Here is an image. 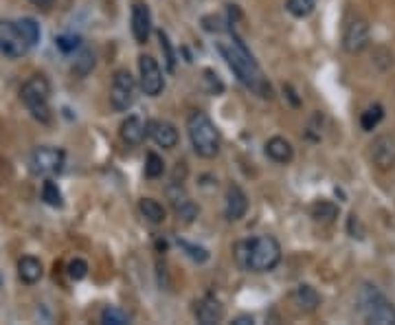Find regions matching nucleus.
Here are the masks:
<instances>
[{
	"mask_svg": "<svg viewBox=\"0 0 395 325\" xmlns=\"http://www.w3.org/2000/svg\"><path fill=\"white\" fill-rule=\"evenodd\" d=\"M220 53L224 55L226 64L233 68V73L237 75V80L244 84L246 88L255 95H260L264 99H270L272 97V91H270V84L266 82L262 68L257 66V62L253 60V55L246 51V47L241 44L237 38H233V42L229 44H220Z\"/></svg>",
	"mask_w": 395,
	"mask_h": 325,
	"instance_id": "obj_1",
	"label": "nucleus"
},
{
	"mask_svg": "<svg viewBox=\"0 0 395 325\" xmlns=\"http://www.w3.org/2000/svg\"><path fill=\"white\" fill-rule=\"evenodd\" d=\"M237 264L251 273H268L281 262V246L272 235H257L235 246Z\"/></svg>",
	"mask_w": 395,
	"mask_h": 325,
	"instance_id": "obj_2",
	"label": "nucleus"
},
{
	"mask_svg": "<svg viewBox=\"0 0 395 325\" xmlns=\"http://www.w3.org/2000/svg\"><path fill=\"white\" fill-rule=\"evenodd\" d=\"M187 132H189V141L193 145V152L202 158H216L220 154L222 139L216 123L209 119L207 112L193 110L187 116Z\"/></svg>",
	"mask_w": 395,
	"mask_h": 325,
	"instance_id": "obj_3",
	"label": "nucleus"
},
{
	"mask_svg": "<svg viewBox=\"0 0 395 325\" xmlns=\"http://www.w3.org/2000/svg\"><path fill=\"white\" fill-rule=\"evenodd\" d=\"M20 99L31 112V116L40 123H51L53 121V110H51V84L44 75H33L24 82L20 88Z\"/></svg>",
	"mask_w": 395,
	"mask_h": 325,
	"instance_id": "obj_4",
	"label": "nucleus"
},
{
	"mask_svg": "<svg viewBox=\"0 0 395 325\" xmlns=\"http://www.w3.org/2000/svg\"><path fill=\"white\" fill-rule=\"evenodd\" d=\"M362 319L375 325H395V308L375 286L364 284L358 292Z\"/></svg>",
	"mask_w": 395,
	"mask_h": 325,
	"instance_id": "obj_5",
	"label": "nucleus"
},
{
	"mask_svg": "<svg viewBox=\"0 0 395 325\" xmlns=\"http://www.w3.org/2000/svg\"><path fill=\"white\" fill-rule=\"evenodd\" d=\"M136 101V80L126 68H119L112 77L110 86V106L117 112H126L134 106Z\"/></svg>",
	"mask_w": 395,
	"mask_h": 325,
	"instance_id": "obj_6",
	"label": "nucleus"
},
{
	"mask_svg": "<svg viewBox=\"0 0 395 325\" xmlns=\"http://www.w3.org/2000/svg\"><path fill=\"white\" fill-rule=\"evenodd\" d=\"M66 162V154L59 147H51V145H42L36 147L31 154V169L38 176H53L64 169Z\"/></svg>",
	"mask_w": 395,
	"mask_h": 325,
	"instance_id": "obj_7",
	"label": "nucleus"
},
{
	"mask_svg": "<svg viewBox=\"0 0 395 325\" xmlns=\"http://www.w3.org/2000/svg\"><path fill=\"white\" fill-rule=\"evenodd\" d=\"M29 51H31V47L22 38L18 22L0 20V53L7 57H22Z\"/></svg>",
	"mask_w": 395,
	"mask_h": 325,
	"instance_id": "obj_8",
	"label": "nucleus"
},
{
	"mask_svg": "<svg viewBox=\"0 0 395 325\" xmlns=\"http://www.w3.org/2000/svg\"><path fill=\"white\" fill-rule=\"evenodd\" d=\"M139 82H141V91L147 97H158L165 88L163 82V70L158 66V62L151 55H141L139 57Z\"/></svg>",
	"mask_w": 395,
	"mask_h": 325,
	"instance_id": "obj_9",
	"label": "nucleus"
},
{
	"mask_svg": "<svg viewBox=\"0 0 395 325\" xmlns=\"http://www.w3.org/2000/svg\"><path fill=\"white\" fill-rule=\"evenodd\" d=\"M371 42V29L364 18H352L345 27L343 33V49L347 53H360L369 47Z\"/></svg>",
	"mask_w": 395,
	"mask_h": 325,
	"instance_id": "obj_10",
	"label": "nucleus"
},
{
	"mask_svg": "<svg viewBox=\"0 0 395 325\" xmlns=\"http://www.w3.org/2000/svg\"><path fill=\"white\" fill-rule=\"evenodd\" d=\"M167 198H170L178 220H182V222H187V225L193 222L195 216H198V206L189 198V194L185 191V187H182V183L172 181V185L167 187Z\"/></svg>",
	"mask_w": 395,
	"mask_h": 325,
	"instance_id": "obj_11",
	"label": "nucleus"
},
{
	"mask_svg": "<svg viewBox=\"0 0 395 325\" xmlns=\"http://www.w3.org/2000/svg\"><path fill=\"white\" fill-rule=\"evenodd\" d=\"M369 158L380 172H389L395 165V139L389 135H380L369 145Z\"/></svg>",
	"mask_w": 395,
	"mask_h": 325,
	"instance_id": "obj_12",
	"label": "nucleus"
},
{
	"mask_svg": "<svg viewBox=\"0 0 395 325\" xmlns=\"http://www.w3.org/2000/svg\"><path fill=\"white\" fill-rule=\"evenodd\" d=\"M147 135L158 147H163V150H174L178 145V130L170 121H149Z\"/></svg>",
	"mask_w": 395,
	"mask_h": 325,
	"instance_id": "obj_13",
	"label": "nucleus"
},
{
	"mask_svg": "<svg viewBox=\"0 0 395 325\" xmlns=\"http://www.w3.org/2000/svg\"><path fill=\"white\" fill-rule=\"evenodd\" d=\"M248 211V196L244 194V189L239 185H231L229 191H226V220L229 222H237L246 216Z\"/></svg>",
	"mask_w": 395,
	"mask_h": 325,
	"instance_id": "obj_14",
	"label": "nucleus"
},
{
	"mask_svg": "<svg viewBox=\"0 0 395 325\" xmlns=\"http://www.w3.org/2000/svg\"><path fill=\"white\" fill-rule=\"evenodd\" d=\"M193 315L202 325H214V323H220L224 319V305L216 297L207 294V297H202L195 303Z\"/></svg>",
	"mask_w": 395,
	"mask_h": 325,
	"instance_id": "obj_15",
	"label": "nucleus"
},
{
	"mask_svg": "<svg viewBox=\"0 0 395 325\" xmlns=\"http://www.w3.org/2000/svg\"><path fill=\"white\" fill-rule=\"evenodd\" d=\"M151 33V16L149 9L143 3H136L132 7V36L139 44H145Z\"/></svg>",
	"mask_w": 395,
	"mask_h": 325,
	"instance_id": "obj_16",
	"label": "nucleus"
},
{
	"mask_svg": "<svg viewBox=\"0 0 395 325\" xmlns=\"http://www.w3.org/2000/svg\"><path fill=\"white\" fill-rule=\"evenodd\" d=\"M119 135H121V139H124L126 145L136 147V145H141L143 139L147 137V126L143 123L141 116L132 114V116H128V119H126L124 123H121Z\"/></svg>",
	"mask_w": 395,
	"mask_h": 325,
	"instance_id": "obj_17",
	"label": "nucleus"
},
{
	"mask_svg": "<svg viewBox=\"0 0 395 325\" xmlns=\"http://www.w3.org/2000/svg\"><path fill=\"white\" fill-rule=\"evenodd\" d=\"M266 154L275 162H279V165H285V162H290L295 158V147L283 137H272L266 143Z\"/></svg>",
	"mask_w": 395,
	"mask_h": 325,
	"instance_id": "obj_18",
	"label": "nucleus"
},
{
	"mask_svg": "<svg viewBox=\"0 0 395 325\" xmlns=\"http://www.w3.org/2000/svg\"><path fill=\"white\" fill-rule=\"evenodd\" d=\"M44 275V269H42V262L31 257V255H24L20 262H18V277L22 279L24 284L33 286L38 284Z\"/></svg>",
	"mask_w": 395,
	"mask_h": 325,
	"instance_id": "obj_19",
	"label": "nucleus"
},
{
	"mask_svg": "<svg viewBox=\"0 0 395 325\" xmlns=\"http://www.w3.org/2000/svg\"><path fill=\"white\" fill-rule=\"evenodd\" d=\"M295 303L303 310V312H314V310L321 305V297H318L316 288H312L310 284H301L295 290Z\"/></svg>",
	"mask_w": 395,
	"mask_h": 325,
	"instance_id": "obj_20",
	"label": "nucleus"
},
{
	"mask_svg": "<svg viewBox=\"0 0 395 325\" xmlns=\"http://www.w3.org/2000/svg\"><path fill=\"white\" fill-rule=\"evenodd\" d=\"M310 216L314 218V222L331 225V222H336V218H338V206L329 200H316L310 206Z\"/></svg>",
	"mask_w": 395,
	"mask_h": 325,
	"instance_id": "obj_21",
	"label": "nucleus"
},
{
	"mask_svg": "<svg viewBox=\"0 0 395 325\" xmlns=\"http://www.w3.org/2000/svg\"><path fill=\"white\" fill-rule=\"evenodd\" d=\"M139 211H141V216L147 220V222H151V225H163L165 218H167L165 206L158 200H154V198H141L139 200Z\"/></svg>",
	"mask_w": 395,
	"mask_h": 325,
	"instance_id": "obj_22",
	"label": "nucleus"
},
{
	"mask_svg": "<svg viewBox=\"0 0 395 325\" xmlns=\"http://www.w3.org/2000/svg\"><path fill=\"white\" fill-rule=\"evenodd\" d=\"M382 116H385V108L380 106V103H373V106H369L360 114V128L364 132H371V130L378 128L380 121H382Z\"/></svg>",
	"mask_w": 395,
	"mask_h": 325,
	"instance_id": "obj_23",
	"label": "nucleus"
},
{
	"mask_svg": "<svg viewBox=\"0 0 395 325\" xmlns=\"http://www.w3.org/2000/svg\"><path fill=\"white\" fill-rule=\"evenodd\" d=\"M18 22V29H20V33L22 38L29 42V47H36L38 40H40V24L33 20V18H22V20H16Z\"/></svg>",
	"mask_w": 395,
	"mask_h": 325,
	"instance_id": "obj_24",
	"label": "nucleus"
},
{
	"mask_svg": "<svg viewBox=\"0 0 395 325\" xmlns=\"http://www.w3.org/2000/svg\"><path fill=\"white\" fill-rule=\"evenodd\" d=\"M316 7V0H288L285 9L295 18H308Z\"/></svg>",
	"mask_w": 395,
	"mask_h": 325,
	"instance_id": "obj_25",
	"label": "nucleus"
},
{
	"mask_svg": "<svg viewBox=\"0 0 395 325\" xmlns=\"http://www.w3.org/2000/svg\"><path fill=\"white\" fill-rule=\"evenodd\" d=\"M101 323H105V325H128L130 315L124 312V310L117 308V305H108L101 312Z\"/></svg>",
	"mask_w": 395,
	"mask_h": 325,
	"instance_id": "obj_26",
	"label": "nucleus"
},
{
	"mask_svg": "<svg viewBox=\"0 0 395 325\" xmlns=\"http://www.w3.org/2000/svg\"><path fill=\"white\" fill-rule=\"evenodd\" d=\"M95 68V53L93 51H82V55L75 60V66H73V73L75 75H80V77H86L90 70Z\"/></svg>",
	"mask_w": 395,
	"mask_h": 325,
	"instance_id": "obj_27",
	"label": "nucleus"
},
{
	"mask_svg": "<svg viewBox=\"0 0 395 325\" xmlns=\"http://www.w3.org/2000/svg\"><path fill=\"white\" fill-rule=\"evenodd\" d=\"M42 200L51 206H62V191L53 181H47L42 185Z\"/></svg>",
	"mask_w": 395,
	"mask_h": 325,
	"instance_id": "obj_28",
	"label": "nucleus"
},
{
	"mask_svg": "<svg viewBox=\"0 0 395 325\" xmlns=\"http://www.w3.org/2000/svg\"><path fill=\"white\" fill-rule=\"evenodd\" d=\"M165 172V162L158 154L149 152L147 154V160H145V176L147 179H161Z\"/></svg>",
	"mask_w": 395,
	"mask_h": 325,
	"instance_id": "obj_29",
	"label": "nucleus"
},
{
	"mask_svg": "<svg viewBox=\"0 0 395 325\" xmlns=\"http://www.w3.org/2000/svg\"><path fill=\"white\" fill-rule=\"evenodd\" d=\"M158 42H161V49H163V53H165L167 68L174 70V68H176V55H174V47H172V42H170V38H167L165 31H158Z\"/></svg>",
	"mask_w": 395,
	"mask_h": 325,
	"instance_id": "obj_30",
	"label": "nucleus"
},
{
	"mask_svg": "<svg viewBox=\"0 0 395 325\" xmlns=\"http://www.w3.org/2000/svg\"><path fill=\"white\" fill-rule=\"evenodd\" d=\"M178 244L187 250V255H189L193 262H198V264H204V262L209 259V250H207V248H202V246H195V244H189V242H185V240H180Z\"/></svg>",
	"mask_w": 395,
	"mask_h": 325,
	"instance_id": "obj_31",
	"label": "nucleus"
},
{
	"mask_svg": "<svg viewBox=\"0 0 395 325\" xmlns=\"http://www.w3.org/2000/svg\"><path fill=\"white\" fill-rule=\"evenodd\" d=\"M86 275H88V264L84 259H80V257L70 259V264H68V277L73 279V282H82Z\"/></svg>",
	"mask_w": 395,
	"mask_h": 325,
	"instance_id": "obj_32",
	"label": "nucleus"
},
{
	"mask_svg": "<svg viewBox=\"0 0 395 325\" xmlns=\"http://www.w3.org/2000/svg\"><path fill=\"white\" fill-rule=\"evenodd\" d=\"M204 84H207V91L211 95H222L224 93V84L220 82V77L211 68L204 70Z\"/></svg>",
	"mask_w": 395,
	"mask_h": 325,
	"instance_id": "obj_33",
	"label": "nucleus"
},
{
	"mask_svg": "<svg viewBox=\"0 0 395 325\" xmlns=\"http://www.w3.org/2000/svg\"><path fill=\"white\" fill-rule=\"evenodd\" d=\"M55 44H57V49L62 53H73L75 49H80L82 40H80V36H59L55 40Z\"/></svg>",
	"mask_w": 395,
	"mask_h": 325,
	"instance_id": "obj_34",
	"label": "nucleus"
},
{
	"mask_svg": "<svg viewBox=\"0 0 395 325\" xmlns=\"http://www.w3.org/2000/svg\"><path fill=\"white\" fill-rule=\"evenodd\" d=\"M349 233H352V238H362V235H364V229H362L356 213L349 216Z\"/></svg>",
	"mask_w": 395,
	"mask_h": 325,
	"instance_id": "obj_35",
	"label": "nucleus"
},
{
	"mask_svg": "<svg viewBox=\"0 0 395 325\" xmlns=\"http://www.w3.org/2000/svg\"><path fill=\"white\" fill-rule=\"evenodd\" d=\"M283 91L288 93V97H290V99H292V106H299V97H297V93L292 91V86H285V88H283Z\"/></svg>",
	"mask_w": 395,
	"mask_h": 325,
	"instance_id": "obj_36",
	"label": "nucleus"
},
{
	"mask_svg": "<svg viewBox=\"0 0 395 325\" xmlns=\"http://www.w3.org/2000/svg\"><path fill=\"white\" fill-rule=\"evenodd\" d=\"M235 323H237V325H251V323H253V317H246V315H244V317H237Z\"/></svg>",
	"mask_w": 395,
	"mask_h": 325,
	"instance_id": "obj_37",
	"label": "nucleus"
},
{
	"mask_svg": "<svg viewBox=\"0 0 395 325\" xmlns=\"http://www.w3.org/2000/svg\"><path fill=\"white\" fill-rule=\"evenodd\" d=\"M33 3H36L38 7H42V9H49V7L53 5V0H33Z\"/></svg>",
	"mask_w": 395,
	"mask_h": 325,
	"instance_id": "obj_38",
	"label": "nucleus"
}]
</instances>
